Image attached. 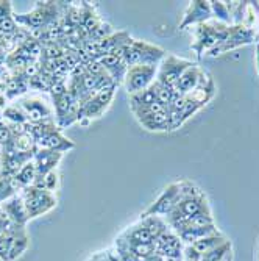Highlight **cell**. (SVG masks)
Wrapping results in <instances>:
<instances>
[{
  "instance_id": "6da1fadb",
  "label": "cell",
  "mask_w": 259,
  "mask_h": 261,
  "mask_svg": "<svg viewBox=\"0 0 259 261\" xmlns=\"http://www.w3.org/2000/svg\"><path fill=\"white\" fill-rule=\"evenodd\" d=\"M63 2H36L35 8L25 14H14L19 27L30 32L45 30L63 17Z\"/></svg>"
},
{
  "instance_id": "7a4b0ae2",
  "label": "cell",
  "mask_w": 259,
  "mask_h": 261,
  "mask_svg": "<svg viewBox=\"0 0 259 261\" xmlns=\"http://www.w3.org/2000/svg\"><path fill=\"white\" fill-rule=\"evenodd\" d=\"M27 130L35 138L38 149H49L56 152H67L74 149L75 144L69 138L61 133V128L56 125L55 119L39 122V124H27Z\"/></svg>"
},
{
  "instance_id": "3957f363",
  "label": "cell",
  "mask_w": 259,
  "mask_h": 261,
  "mask_svg": "<svg viewBox=\"0 0 259 261\" xmlns=\"http://www.w3.org/2000/svg\"><path fill=\"white\" fill-rule=\"evenodd\" d=\"M119 58L127 64L131 66H159L161 61L166 58V50L158 45L149 44L146 41L131 39L119 54Z\"/></svg>"
},
{
  "instance_id": "277c9868",
  "label": "cell",
  "mask_w": 259,
  "mask_h": 261,
  "mask_svg": "<svg viewBox=\"0 0 259 261\" xmlns=\"http://www.w3.org/2000/svg\"><path fill=\"white\" fill-rule=\"evenodd\" d=\"M229 25H225L217 20H208L200 25H195V42L192 49L195 50L197 57L202 58L205 52L213 50L214 47L223 44L228 38Z\"/></svg>"
},
{
  "instance_id": "5b68a950",
  "label": "cell",
  "mask_w": 259,
  "mask_h": 261,
  "mask_svg": "<svg viewBox=\"0 0 259 261\" xmlns=\"http://www.w3.org/2000/svg\"><path fill=\"white\" fill-rule=\"evenodd\" d=\"M19 194L23 200V205L27 208L28 219L42 216L56 206V197L53 196V193L47 191V189L36 188L33 185L23 188Z\"/></svg>"
},
{
  "instance_id": "8992f818",
  "label": "cell",
  "mask_w": 259,
  "mask_h": 261,
  "mask_svg": "<svg viewBox=\"0 0 259 261\" xmlns=\"http://www.w3.org/2000/svg\"><path fill=\"white\" fill-rule=\"evenodd\" d=\"M28 246L25 227L11 225L4 234H0V259L14 261Z\"/></svg>"
},
{
  "instance_id": "52a82bcc",
  "label": "cell",
  "mask_w": 259,
  "mask_h": 261,
  "mask_svg": "<svg viewBox=\"0 0 259 261\" xmlns=\"http://www.w3.org/2000/svg\"><path fill=\"white\" fill-rule=\"evenodd\" d=\"M16 103L25 113L30 124H39L55 119L53 107L47 102L44 97L39 96H23L16 100Z\"/></svg>"
},
{
  "instance_id": "ba28073f",
  "label": "cell",
  "mask_w": 259,
  "mask_h": 261,
  "mask_svg": "<svg viewBox=\"0 0 259 261\" xmlns=\"http://www.w3.org/2000/svg\"><path fill=\"white\" fill-rule=\"evenodd\" d=\"M158 74V66H131L127 70L124 85L130 96L150 88Z\"/></svg>"
},
{
  "instance_id": "9c48e42d",
  "label": "cell",
  "mask_w": 259,
  "mask_h": 261,
  "mask_svg": "<svg viewBox=\"0 0 259 261\" xmlns=\"http://www.w3.org/2000/svg\"><path fill=\"white\" fill-rule=\"evenodd\" d=\"M194 63L184 58H178L175 55H166L158 66V74H156V82L161 85H166L170 88H175L178 79L187 67H191Z\"/></svg>"
},
{
  "instance_id": "30bf717a",
  "label": "cell",
  "mask_w": 259,
  "mask_h": 261,
  "mask_svg": "<svg viewBox=\"0 0 259 261\" xmlns=\"http://www.w3.org/2000/svg\"><path fill=\"white\" fill-rule=\"evenodd\" d=\"M114 89L116 88L99 91V92L94 94V96H91L89 99L80 102L78 122L81 119H94V117H100L108 110V107L111 105V102L114 99Z\"/></svg>"
},
{
  "instance_id": "8fae6325",
  "label": "cell",
  "mask_w": 259,
  "mask_h": 261,
  "mask_svg": "<svg viewBox=\"0 0 259 261\" xmlns=\"http://www.w3.org/2000/svg\"><path fill=\"white\" fill-rule=\"evenodd\" d=\"M209 86H213V80L209 79V75L202 67H198L197 64H192L181 74V77L178 79L175 85V89L180 96H184V94H189L197 89H205Z\"/></svg>"
},
{
  "instance_id": "7c38bea8",
  "label": "cell",
  "mask_w": 259,
  "mask_h": 261,
  "mask_svg": "<svg viewBox=\"0 0 259 261\" xmlns=\"http://www.w3.org/2000/svg\"><path fill=\"white\" fill-rule=\"evenodd\" d=\"M35 152H17L14 147L2 149L0 150V175L13 178L23 166L33 160Z\"/></svg>"
},
{
  "instance_id": "4fadbf2b",
  "label": "cell",
  "mask_w": 259,
  "mask_h": 261,
  "mask_svg": "<svg viewBox=\"0 0 259 261\" xmlns=\"http://www.w3.org/2000/svg\"><path fill=\"white\" fill-rule=\"evenodd\" d=\"M256 41V36H254V32L244 27V25H229V33H228V38L223 44L214 47L213 50H209L208 55H220V54H225L228 50H233V49H238L241 45H247V44H251Z\"/></svg>"
},
{
  "instance_id": "5bb4252c",
  "label": "cell",
  "mask_w": 259,
  "mask_h": 261,
  "mask_svg": "<svg viewBox=\"0 0 259 261\" xmlns=\"http://www.w3.org/2000/svg\"><path fill=\"white\" fill-rule=\"evenodd\" d=\"M63 155H64L63 152H56V150L36 149L35 156H33V163L36 166V180H35V183L41 181L49 172L56 171V166L60 164Z\"/></svg>"
},
{
  "instance_id": "9a60e30c",
  "label": "cell",
  "mask_w": 259,
  "mask_h": 261,
  "mask_svg": "<svg viewBox=\"0 0 259 261\" xmlns=\"http://www.w3.org/2000/svg\"><path fill=\"white\" fill-rule=\"evenodd\" d=\"M213 19V11H211V2H202V0H195L191 2L187 7L184 17L180 23V29L184 30L189 25H200L208 20Z\"/></svg>"
},
{
  "instance_id": "2e32d148",
  "label": "cell",
  "mask_w": 259,
  "mask_h": 261,
  "mask_svg": "<svg viewBox=\"0 0 259 261\" xmlns=\"http://www.w3.org/2000/svg\"><path fill=\"white\" fill-rule=\"evenodd\" d=\"M180 202V183H172L162 191L159 199L147 210V215H169Z\"/></svg>"
},
{
  "instance_id": "e0dca14e",
  "label": "cell",
  "mask_w": 259,
  "mask_h": 261,
  "mask_svg": "<svg viewBox=\"0 0 259 261\" xmlns=\"http://www.w3.org/2000/svg\"><path fill=\"white\" fill-rule=\"evenodd\" d=\"M0 206H2V210L7 213V216L10 218V221L14 225L25 227V222L28 221V215H27V208L23 205V200L19 193L16 196H13L11 199H8L7 202H4Z\"/></svg>"
},
{
  "instance_id": "ac0fdd59",
  "label": "cell",
  "mask_w": 259,
  "mask_h": 261,
  "mask_svg": "<svg viewBox=\"0 0 259 261\" xmlns=\"http://www.w3.org/2000/svg\"><path fill=\"white\" fill-rule=\"evenodd\" d=\"M97 61L102 64V67L106 70L108 75L114 80L116 85L124 83L128 67H127V64L122 61V58L116 57V55H103V57L99 58Z\"/></svg>"
},
{
  "instance_id": "d6986e66",
  "label": "cell",
  "mask_w": 259,
  "mask_h": 261,
  "mask_svg": "<svg viewBox=\"0 0 259 261\" xmlns=\"http://www.w3.org/2000/svg\"><path fill=\"white\" fill-rule=\"evenodd\" d=\"M30 89V79L25 74H13L10 80L7 82V89H5V97L8 100L20 99L23 97Z\"/></svg>"
},
{
  "instance_id": "ffe728a7",
  "label": "cell",
  "mask_w": 259,
  "mask_h": 261,
  "mask_svg": "<svg viewBox=\"0 0 259 261\" xmlns=\"http://www.w3.org/2000/svg\"><path fill=\"white\" fill-rule=\"evenodd\" d=\"M140 125L146 127L150 132H166V130H172V117H170V111L169 108L164 110L161 113L152 114L146 119L139 121Z\"/></svg>"
},
{
  "instance_id": "44dd1931",
  "label": "cell",
  "mask_w": 259,
  "mask_h": 261,
  "mask_svg": "<svg viewBox=\"0 0 259 261\" xmlns=\"http://www.w3.org/2000/svg\"><path fill=\"white\" fill-rule=\"evenodd\" d=\"M36 180V166L32 161H28L23 168L13 177V181L17 188V191L20 193L23 188H27V186H32Z\"/></svg>"
},
{
  "instance_id": "7402d4cb",
  "label": "cell",
  "mask_w": 259,
  "mask_h": 261,
  "mask_svg": "<svg viewBox=\"0 0 259 261\" xmlns=\"http://www.w3.org/2000/svg\"><path fill=\"white\" fill-rule=\"evenodd\" d=\"M2 119L10 124V125H27L28 124V119L25 113L22 111V108L14 102V103H10L4 111H2Z\"/></svg>"
},
{
  "instance_id": "603a6c76",
  "label": "cell",
  "mask_w": 259,
  "mask_h": 261,
  "mask_svg": "<svg viewBox=\"0 0 259 261\" xmlns=\"http://www.w3.org/2000/svg\"><path fill=\"white\" fill-rule=\"evenodd\" d=\"M226 241L223 240V236H220L219 233H211V234H206L205 238H202V240H198L197 243H194V249L200 253V255H203V253H206V252H211V250H214V249H217L219 246H222V244H225Z\"/></svg>"
},
{
  "instance_id": "cb8c5ba5",
  "label": "cell",
  "mask_w": 259,
  "mask_h": 261,
  "mask_svg": "<svg viewBox=\"0 0 259 261\" xmlns=\"http://www.w3.org/2000/svg\"><path fill=\"white\" fill-rule=\"evenodd\" d=\"M81 11H83L81 29H83V30L88 33V36H89V33H92L94 30H96L103 20L99 17V14L96 13V10H94L91 5H88L86 2H83V5H81Z\"/></svg>"
},
{
  "instance_id": "d4e9b609",
  "label": "cell",
  "mask_w": 259,
  "mask_h": 261,
  "mask_svg": "<svg viewBox=\"0 0 259 261\" xmlns=\"http://www.w3.org/2000/svg\"><path fill=\"white\" fill-rule=\"evenodd\" d=\"M13 146L17 152H35L38 149L35 138L32 136L28 130H23L20 133L13 135Z\"/></svg>"
},
{
  "instance_id": "484cf974",
  "label": "cell",
  "mask_w": 259,
  "mask_h": 261,
  "mask_svg": "<svg viewBox=\"0 0 259 261\" xmlns=\"http://www.w3.org/2000/svg\"><path fill=\"white\" fill-rule=\"evenodd\" d=\"M211 11H213V17L217 22H222L225 25H233L226 2H211Z\"/></svg>"
},
{
  "instance_id": "4316f807",
  "label": "cell",
  "mask_w": 259,
  "mask_h": 261,
  "mask_svg": "<svg viewBox=\"0 0 259 261\" xmlns=\"http://www.w3.org/2000/svg\"><path fill=\"white\" fill-rule=\"evenodd\" d=\"M17 193L19 191H17L13 178L0 175V205H2L4 202H7L8 199H11L13 196H16Z\"/></svg>"
},
{
  "instance_id": "83f0119b",
  "label": "cell",
  "mask_w": 259,
  "mask_h": 261,
  "mask_svg": "<svg viewBox=\"0 0 259 261\" xmlns=\"http://www.w3.org/2000/svg\"><path fill=\"white\" fill-rule=\"evenodd\" d=\"M58 185H60V175H58V172H56V171H52V172L47 174L41 181L35 183L33 186L41 188V189H47V191L53 193L55 189L58 188Z\"/></svg>"
},
{
  "instance_id": "f1b7e54d",
  "label": "cell",
  "mask_w": 259,
  "mask_h": 261,
  "mask_svg": "<svg viewBox=\"0 0 259 261\" xmlns=\"http://www.w3.org/2000/svg\"><path fill=\"white\" fill-rule=\"evenodd\" d=\"M226 249H228V243L219 246V247L214 249V250L203 253L202 261H222V258L225 256V250H226Z\"/></svg>"
},
{
  "instance_id": "f546056e",
  "label": "cell",
  "mask_w": 259,
  "mask_h": 261,
  "mask_svg": "<svg viewBox=\"0 0 259 261\" xmlns=\"http://www.w3.org/2000/svg\"><path fill=\"white\" fill-rule=\"evenodd\" d=\"M14 16L13 13V4L10 0H0V20Z\"/></svg>"
},
{
  "instance_id": "4dcf8cb0",
  "label": "cell",
  "mask_w": 259,
  "mask_h": 261,
  "mask_svg": "<svg viewBox=\"0 0 259 261\" xmlns=\"http://www.w3.org/2000/svg\"><path fill=\"white\" fill-rule=\"evenodd\" d=\"M13 225V222L10 221V218L7 216V213L0 206V234H4L10 227Z\"/></svg>"
},
{
  "instance_id": "1f68e13d",
  "label": "cell",
  "mask_w": 259,
  "mask_h": 261,
  "mask_svg": "<svg viewBox=\"0 0 259 261\" xmlns=\"http://www.w3.org/2000/svg\"><path fill=\"white\" fill-rule=\"evenodd\" d=\"M8 102H10V100L5 97V94H0V114H2V111L10 105Z\"/></svg>"
},
{
  "instance_id": "d6a6232c",
  "label": "cell",
  "mask_w": 259,
  "mask_h": 261,
  "mask_svg": "<svg viewBox=\"0 0 259 261\" xmlns=\"http://www.w3.org/2000/svg\"><path fill=\"white\" fill-rule=\"evenodd\" d=\"M256 66H257V74H259V42L256 44Z\"/></svg>"
},
{
  "instance_id": "836d02e7",
  "label": "cell",
  "mask_w": 259,
  "mask_h": 261,
  "mask_svg": "<svg viewBox=\"0 0 259 261\" xmlns=\"http://www.w3.org/2000/svg\"><path fill=\"white\" fill-rule=\"evenodd\" d=\"M256 42H259V39H257V41H256Z\"/></svg>"
}]
</instances>
